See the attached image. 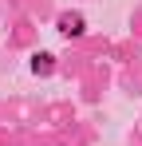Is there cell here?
<instances>
[{
  "label": "cell",
  "mask_w": 142,
  "mask_h": 146,
  "mask_svg": "<svg viewBox=\"0 0 142 146\" xmlns=\"http://www.w3.org/2000/svg\"><path fill=\"white\" fill-rule=\"evenodd\" d=\"M47 67H51V55H36L32 59V71H47Z\"/></svg>",
  "instance_id": "cell-2"
},
{
  "label": "cell",
  "mask_w": 142,
  "mask_h": 146,
  "mask_svg": "<svg viewBox=\"0 0 142 146\" xmlns=\"http://www.w3.org/2000/svg\"><path fill=\"white\" fill-rule=\"evenodd\" d=\"M59 32L63 36H83V16L79 12H63L59 16Z\"/></svg>",
  "instance_id": "cell-1"
}]
</instances>
